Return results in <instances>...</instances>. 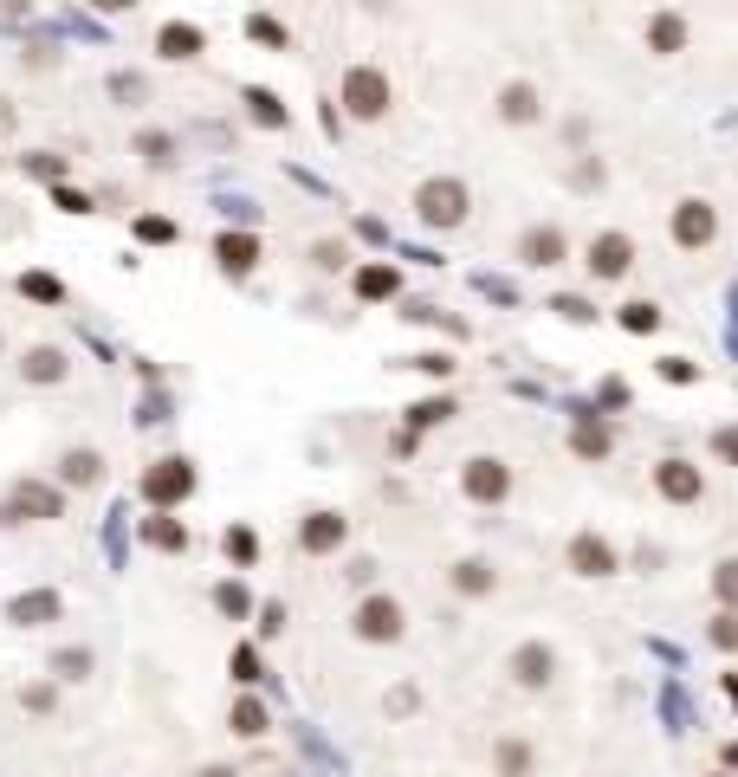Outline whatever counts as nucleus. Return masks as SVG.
Listing matches in <instances>:
<instances>
[{
	"mask_svg": "<svg viewBox=\"0 0 738 777\" xmlns=\"http://www.w3.org/2000/svg\"><path fill=\"white\" fill-rule=\"evenodd\" d=\"M59 512H65V499L52 493V486H20V493L0 506V518H7V525H26V518H59Z\"/></svg>",
	"mask_w": 738,
	"mask_h": 777,
	"instance_id": "9d476101",
	"label": "nucleus"
},
{
	"mask_svg": "<svg viewBox=\"0 0 738 777\" xmlns=\"http://www.w3.org/2000/svg\"><path fill=\"white\" fill-rule=\"evenodd\" d=\"M136 234H143V240H175V227H169V221H156V214H149V221H136Z\"/></svg>",
	"mask_w": 738,
	"mask_h": 777,
	"instance_id": "58836bf2",
	"label": "nucleus"
},
{
	"mask_svg": "<svg viewBox=\"0 0 738 777\" xmlns=\"http://www.w3.org/2000/svg\"><path fill=\"white\" fill-rule=\"evenodd\" d=\"M570 447H577V454H583V460H603V454H609V447H615V434L603 428V421H583V428H577V434H570Z\"/></svg>",
	"mask_w": 738,
	"mask_h": 777,
	"instance_id": "4be33fe9",
	"label": "nucleus"
},
{
	"mask_svg": "<svg viewBox=\"0 0 738 777\" xmlns=\"http://www.w3.org/2000/svg\"><path fill=\"white\" fill-rule=\"evenodd\" d=\"M706 635H713V648L738 654V609H719V616H713V629H706Z\"/></svg>",
	"mask_w": 738,
	"mask_h": 777,
	"instance_id": "7c9ffc66",
	"label": "nucleus"
},
{
	"mask_svg": "<svg viewBox=\"0 0 738 777\" xmlns=\"http://www.w3.org/2000/svg\"><path fill=\"white\" fill-rule=\"evenodd\" d=\"M46 616H59V596H20V603H13V622H46Z\"/></svg>",
	"mask_w": 738,
	"mask_h": 777,
	"instance_id": "393cba45",
	"label": "nucleus"
},
{
	"mask_svg": "<svg viewBox=\"0 0 738 777\" xmlns=\"http://www.w3.org/2000/svg\"><path fill=\"white\" fill-rule=\"evenodd\" d=\"M538 111H544L538 85H525V78H512V85L499 91V117H505V124H538Z\"/></svg>",
	"mask_w": 738,
	"mask_h": 777,
	"instance_id": "4468645a",
	"label": "nucleus"
},
{
	"mask_svg": "<svg viewBox=\"0 0 738 777\" xmlns=\"http://www.w3.org/2000/svg\"><path fill=\"white\" fill-rule=\"evenodd\" d=\"M713 590H719V603L738 609V557H726V564L713 570Z\"/></svg>",
	"mask_w": 738,
	"mask_h": 777,
	"instance_id": "2f4dec72",
	"label": "nucleus"
},
{
	"mask_svg": "<svg viewBox=\"0 0 738 777\" xmlns=\"http://www.w3.org/2000/svg\"><path fill=\"white\" fill-rule=\"evenodd\" d=\"M357 642H402V603L395 596L357 603Z\"/></svg>",
	"mask_w": 738,
	"mask_h": 777,
	"instance_id": "423d86ee",
	"label": "nucleus"
},
{
	"mask_svg": "<svg viewBox=\"0 0 738 777\" xmlns=\"http://www.w3.org/2000/svg\"><path fill=\"white\" fill-rule=\"evenodd\" d=\"M415 370H428V376H447V370H454V357H415Z\"/></svg>",
	"mask_w": 738,
	"mask_h": 777,
	"instance_id": "79ce46f5",
	"label": "nucleus"
},
{
	"mask_svg": "<svg viewBox=\"0 0 738 777\" xmlns=\"http://www.w3.org/2000/svg\"><path fill=\"white\" fill-rule=\"evenodd\" d=\"M214 253H221V266L234 272V279H246V272L259 266V240L253 234H221V247H214Z\"/></svg>",
	"mask_w": 738,
	"mask_h": 777,
	"instance_id": "dca6fc26",
	"label": "nucleus"
},
{
	"mask_svg": "<svg viewBox=\"0 0 738 777\" xmlns=\"http://www.w3.org/2000/svg\"><path fill=\"white\" fill-rule=\"evenodd\" d=\"M246 104H253V124H266V130L285 124V104L272 98V91H246Z\"/></svg>",
	"mask_w": 738,
	"mask_h": 777,
	"instance_id": "cd10ccee",
	"label": "nucleus"
},
{
	"mask_svg": "<svg viewBox=\"0 0 738 777\" xmlns=\"http://www.w3.org/2000/svg\"><path fill=\"white\" fill-rule=\"evenodd\" d=\"M415 214H421L428 227H441V234H447V227L467 221V188H460L454 175H434V182L415 188Z\"/></svg>",
	"mask_w": 738,
	"mask_h": 777,
	"instance_id": "f03ea898",
	"label": "nucleus"
},
{
	"mask_svg": "<svg viewBox=\"0 0 738 777\" xmlns=\"http://www.w3.org/2000/svg\"><path fill=\"white\" fill-rule=\"evenodd\" d=\"M713 447H719V454H726L732 467H738V428H719V434H713Z\"/></svg>",
	"mask_w": 738,
	"mask_h": 777,
	"instance_id": "a19ab883",
	"label": "nucleus"
},
{
	"mask_svg": "<svg viewBox=\"0 0 738 777\" xmlns=\"http://www.w3.org/2000/svg\"><path fill=\"white\" fill-rule=\"evenodd\" d=\"M713 240H719V208L713 201H700V195L674 201V247L700 253V247H713Z\"/></svg>",
	"mask_w": 738,
	"mask_h": 777,
	"instance_id": "7ed1b4c3",
	"label": "nucleus"
},
{
	"mask_svg": "<svg viewBox=\"0 0 738 777\" xmlns=\"http://www.w3.org/2000/svg\"><path fill=\"white\" fill-rule=\"evenodd\" d=\"M234 680H240V687H253V680H259V654L253 648H234Z\"/></svg>",
	"mask_w": 738,
	"mask_h": 777,
	"instance_id": "72a5a7b5",
	"label": "nucleus"
},
{
	"mask_svg": "<svg viewBox=\"0 0 738 777\" xmlns=\"http://www.w3.org/2000/svg\"><path fill=\"white\" fill-rule=\"evenodd\" d=\"M85 667H91V654H85V648L59 654V674H65V680H85Z\"/></svg>",
	"mask_w": 738,
	"mask_h": 777,
	"instance_id": "c9c22d12",
	"label": "nucleus"
},
{
	"mask_svg": "<svg viewBox=\"0 0 738 777\" xmlns=\"http://www.w3.org/2000/svg\"><path fill=\"white\" fill-rule=\"evenodd\" d=\"M454 415V402H447V395H434V402H415L408 408V428H434V421H447Z\"/></svg>",
	"mask_w": 738,
	"mask_h": 777,
	"instance_id": "c756f323",
	"label": "nucleus"
},
{
	"mask_svg": "<svg viewBox=\"0 0 738 777\" xmlns=\"http://www.w3.org/2000/svg\"><path fill=\"white\" fill-rule=\"evenodd\" d=\"M26 383H59L65 376V350H52V344H39V350H26Z\"/></svg>",
	"mask_w": 738,
	"mask_h": 777,
	"instance_id": "6ab92c4d",
	"label": "nucleus"
},
{
	"mask_svg": "<svg viewBox=\"0 0 738 777\" xmlns=\"http://www.w3.org/2000/svg\"><path fill=\"white\" fill-rule=\"evenodd\" d=\"M188 493H195V467H188V460H156V467L143 473V499H149V506H182Z\"/></svg>",
	"mask_w": 738,
	"mask_h": 777,
	"instance_id": "39448f33",
	"label": "nucleus"
},
{
	"mask_svg": "<svg viewBox=\"0 0 738 777\" xmlns=\"http://www.w3.org/2000/svg\"><path fill=\"white\" fill-rule=\"evenodd\" d=\"M253 39H266V46H285V26H279V20H253Z\"/></svg>",
	"mask_w": 738,
	"mask_h": 777,
	"instance_id": "ea45409f",
	"label": "nucleus"
},
{
	"mask_svg": "<svg viewBox=\"0 0 738 777\" xmlns=\"http://www.w3.org/2000/svg\"><path fill=\"white\" fill-rule=\"evenodd\" d=\"M234 732H240V739H259V732H266V706H259V700H240V706H234Z\"/></svg>",
	"mask_w": 738,
	"mask_h": 777,
	"instance_id": "c85d7f7f",
	"label": "nucleus"
},
{
	"mask_svg": "<svg viewBox=\"0 0 738 777\" xmlns=\"http://www.w3.org/2000/svg\"><path fill=\"white\" fill-rule=\"evenodd\" d=\"M389 104H395L389 72H376V65H350V72H344V111L357 117V124H382Z\"/></svg>",
	"mask_w": 738,
	"mask_h": 777,
	"instance_id": "f257e3e1",
	"label": "nucleus"
},
{
	"mask_svg": "<svg viewBox=\"0 0 738 777\" xmlns=\"http://www.w3.org/2000/svg\"><path fill=\"white\" fill-rule=\"evenodd\" d=\"M460 486H467V499H480V506H499V499H512V467H505L499 454H473Z\"/></svg>",
	"mask_w": 738,
	"mask_h": 777,
	"instance_id": "20e7f679",
	"label": "nucleus"
},
{
	"mask_svg": "<svg viewBox=\"0 0 738 777\" xmlns=\"http://www.w3.org/2000/svg\"><path fill=\"white\" fill-rule=\"evenodd\" d=\"M726 687H732V700H738V674H732V680H726Z\"/></svg>",
	"mask_w": 738,
	"mask_h": 777,
	"instance_id": "49530a36",
	"label": "nucleus"
},
{
	"mask_svg": "<svg viewBox=\"0 0 738 777\" xmlns=\"http://www.w3.org/2000/svg\"><path fill=\"white\" fill-rule=\"evenodd\" d=\"M143 538L156 544V551H182V544H188V531L175 525V518H149V525H143Z\"/></svg>",
	"mask_w": 738,
	"mask_h": 777,
	"instance_id": "b1692460",
	"label": "nucleus"
},
{
	"mask_svg": "<svg viewBox=\"0 0 738 777\" xmlns=\"http://www.w3.org/2000/svg\"><path fill=\"white\" fill-rule=\"evenodd\" d=\"M20 292H26V298H39V305H59V298H65V285L52 279V272H26V279H20Z\"/></svg>",
	"mask_w": 738,
	"mask_h": 777,
	"instance_id": "bb28decb",
	"label": "nucleus"
},
{
	"mask_svg": "<svg viewBox=\"0 0 738 777\" xmlns=\"http://www.w3.org/2000/svg\"><path fill=\"white\" fill-rule=\"evenodd\" d=\"M551 311H564V318H570V324H590V318H596V311H590V305H583V298H557V305H551Z\"/></svg>",
	"mask_w": 738,
	"mask_h": 777,
	"instance_id": "e433bc0d",
	"label": "nucleus"
},
{
	"mask_svg": "<svg viewBox=\"0 0 738 777\" xmlns=\"http://www.w3.org/2000/svg\"><path fill=\"white\" fill-rule=\"evenodd\" d=\"M492 583H499V577H492L486 557H467V564H454V590H460V596H492Z\"/></svg>",
	"mask_w": 738,
	"mask_h": 777,
	"instance_id": "aec40b11",
	"label": "nucleus"
},
{
	"mask_svg": "<svg viewBox=\"0 0 738 777\" xmlns=\"http://www.w3.org/2000/svg\"><path fill=\"white\" fill-rule=\"evenodd\" d=\"M680 46H687V20H680V13H654V20H648V52L674 59Z\"/></svg>",
	"mask_w": 738,
	"mask_h": 777,
	"instance_id": "2eb2a0df",
	"label": "nucleus"
},
{
	"mask_svg": "<svg viewBox=\"0 0 738 777\" xmlns=\"http://www.w3.org/2000/svg\"><path fill=\"white\" fill-rule=\"evenodd\" d=\"M628 266H635V240L628 234H596L590 240V272L596 279H622Z\"/></svg>",
	"mask_w": 738,
	"mask_h": 777,
	"instance_id": "9b49d317",
	"label": "nucleus"
},
{
	"mask_svg": "<svg viewBox=\"0 0 738 777\" xmlns=\"http://www.w3.org/2000/svg\"><path fill=\"white\" fill-rule=\"evenodd\" d=\"M499 771L505 777H531V745L525 739H505L499 745Z\"/></svg>",
	"mask_w": 738,
	"mask_h": 777,
	"instance_id": "a878e982",
	"label": "nucleus"
},
{
	"mask_svg": "<svg viewBox=\"0 0 738 777\" xmlns=\"http://www.w3.org/2000/svg\"><path fill=\"white\" fill-rule=\"evenodd\" d=\"M214 603H221L227 616H246V590H240V583H221V590H214Z\"/></svg>",
	"mask_w": 738,
	"mask_h": 777,
	"instance_id": "f704fd0d",
	"label": "nucleus"
},
{
	"mask_svg": "<svg viewBox=\"0 0 738 777\" xmlns=\"http://www.w3.org/2000/svg\"><path fill=\"white\" fill-rule=\"evenodd\" d=\"M98 7H104V13H123V7H136V0H98Z\"/></svg>",
	"mask_w": 738,
	"mask_h": 777,
	"instance_id": "37998d69",
	"label": "nucleus"
},
{
	"mask_svg": "<svg viewBox=\"0 0 738 777\" xmlns=\"http://www.w3.org/2000/svg\"><path fill=\"white\" fill-rule=\"evenodd\" d=\"M59 480H65V486H98V480H104V460L91 454V447H72V454L59 460Z\"/></svg>",
	"mask_w": 738,
	"mask_h": 777,
	"instance_id": "a211bd4d",
	"label": "nucleus"
},
{
	"mask_svg": "<svg viewBox=\"0 0 738 777\" xmlns=\"http://www.w3.org/2000/svg\"><path fill=\"white\" fill-rule=\"evenodd\" d=\"M726 765H732V771H738V745H726Z\"/></svg>",
	"mask_w": 738,
	"mask_h": 777,
	"instance_id": "c03bdc74",
	"label": "nucleus"
},
{
	"mask_svg": "<svg viewBox=\"0 0 738 777\" xmlns=\"http://www.w3.org/2000/svg\"><path fill=\"white\" fill-rule=\"evenodd\" d=\"M622 331H635V337L661 331V305H648V298H635V305H622Z\"/></svg>",
	"mask_w": 738,
	"mask_h": 777,
	"instance_id": "5701e85b",
	"label": "nucleus"
},
{
	"mask_svg": "<svg viewBox=\"0 0 738 777\" xmlns=\"http://www.w3.org/2000/svg\"><path fill=\"white\" fill-rule=\"evenodd\" d=\"M201 777H234V771H221V765H214V771H201Z\"/></svg>",
	"mask_w": 738,
	"mask_h": 777,
	"instance_id": "a18cd8bd",
	"label": "nucleus"
},
{
	"mask_svg": "<svg viewBox=\"0 0 738 777\" xmlns=\"http://www.w3.org/2000/svg\"><path fill=\"white\" fill-rule=\"evenodd\" d=\"M505 674H512L525 693H538V687H551V674H557V654L544 648V642H518V648H512V661H505Z\"/></svg>",
	"mask_w": 738,
	"mask_h": 777,
	"instance_id": "0eeeda50",
	"label": "nucleus"
},
{
	"mask_svg": "<svg viewBox=\"0 0 738 777\" xmlns=\"http://www.w3.org/2000/svg\"><path fill=\"white\" fill-rule=\"evenodd\" d=\"M253 551H259V544H253V531H227V557H234V564H253Z\"/></svg>",
	"mask_w": 738,
	"mask_h": 777,
	"instance_id": "473e14b6",
	"label": "nucleus"
},
{
	"mask_svg": "<svg viewBox=\"0 0 738 777\" xmlns=\"http://www.w3.org/2000/svg\"><path fill=\"white\" fill-rule=\"evenodd\" d=\"M661 376H667V383H693V363H687V357H667Z\"/></svg>",
	"mask_w": 738,
	"mask_h": 777,
	"instance_id": "4c0bfd02",
	"label": "nucleus"
},
{
	"mask_svg": "<svg viewBox=\"0 0 738 777\" xmlns=\"http://www.w3.org/2000/svg\"><path fill=\"white\" fill-rule=\"evenodd\" d=\"M201 46H208V39H201V26H182V20L156 33V52H162V59H195Z\"/></svg>",
	"mask_w": 738,
	"mask_h": 777,
	"instance_id": "f3484780",
	"label": "nucleus"
},
{
	"mask_svg": "<svg viewBox=\"0 0 738 777\" xmlns=\"http://www.w3.org/2000/svg\"><path fill=\"white\" fill-rule=\"evenodd\" d=\"M654 493L674 499V506H700L706 480H700V467H693V460H661V467H654Z\"/></svg>",
	"mask_w": 738,
	"mask_h": 777,
	"instance_id": "1a4fd4ad",
	"label": "nucleus"
},
{
	"mask_svg": "<svg viewBox=\"0 0 738 777\" xmlns=\"http://www.w3.org/2000/svg\"><path fill=\"white\" fill-rule=\"evenodd\" d=\"M564 253H570V240L557 234V227H525V234H518V259H525V266H564Z\"/></svg>",
	"mask_w": 738,
	"mask_h": 777,
	"instance_id": "f8f14e48",
	"label": "nucleus"
},
{
	"mask_svg": "<svg viewBox=\"0 0 738 777\" xmlns=\"http://www.w3.org/2000/svg\"><path fill=\"white\" fill-rule=\"evenodd\" d=\"M344 518H337V512H311L305 518V525H298V544H305V551L311 557H324V551H337V544H344Z\"/></svg>",
	"mask_w": 738,
	"mask_h": 777,
	"instance_id": "ddd939ff",
	"label": "nucleus"
},
{
	"mask_svg": "<svg viewBox=\"0 0 738 777\" xmlns=\"http://www.w3.org/2000/svg\"><path fill=\"white\" fill-rule=\"evenodd\" d=\"M564 564L577 570V577H615V544L596 538V531H577V538L564 544Z\"/></svg>",
	"mask_w": 738,
	"mask_h": 777,
	"instance_id": "6e6552de",
	"label": "nucleus"
},
{
	"mask_svg": "<svg viewBox=\"0 0 738 777\" xmlns=\"http://www.w3.org/2000/svg\"><path fill=\"white\" fill-rule=\"evenodd\" d=\"M402 292V272L395 266H363L357 272V298H395Z\"/></svg>",
	"mask_w": 738,
	"mask_h": 777,
	"instance_id": "412c9836",
	"label": "nucleus"
}]
</instances>
